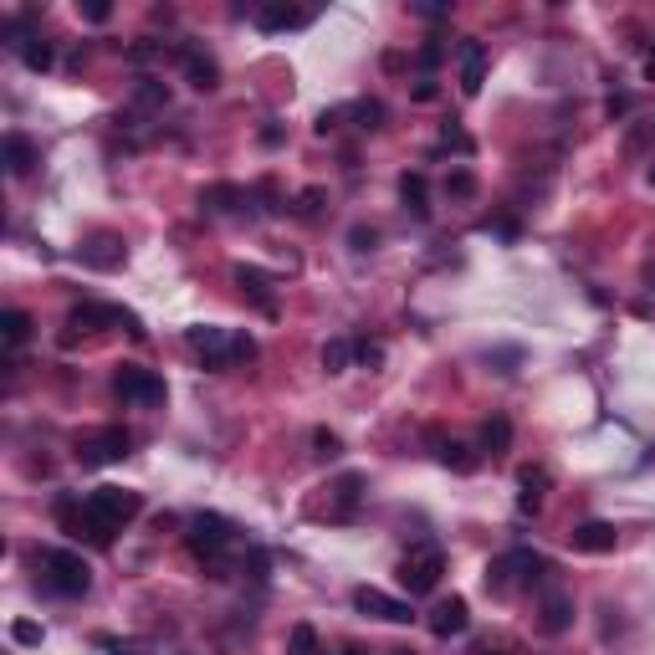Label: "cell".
Returning <instances> with one entry per match:
<instances>
[{"instance_id": "1", "label": "cell", "mask_w": 655, "mask_h": 655, "mask_svg": "<svg viewBox=\"0 0 655 655\" xmlns=\"http://www.w3.org/2000/svg\"><path fill=\"white\" fill-rule=\"evenodd\" d=\"M36 569H41V584H47L52 594H62V599H82L87 589H93V569H87V558L72 553V548H47Z\"/></svg>"}, {"instance_id": "2", "label": "cell", "mask_w": 655, "mask_h": 655, "mask_svg": "<svg viewBox=\"0 0 655 655\" xmlns=\"http://www.w3.org/2000/svg\"><path fill=\"white\" fill-rule=\"evenodd\" d=\"M543 574H548V558H543V553H533V548H507L502 558L487 563V589H492V594H507V589H517V584H538Z\"/></svg>"}, {"instance_id": "3", "label": "cell", "mask_w": 655, "mask_h": 655, "mask_svg": "<svg viewBox=\"0 0 655 655\" xmlns=\"http://www.w3.org/2000/svg\"><path fill=\"white\" fill-rule=\"evenodd\" d=\"M185 543H190V553L200 558V563H221V553L236 543V528L221 517V512H195L190 522H185Z\"/></svg>"}, {"instance_id": "4", "label": "cell", "mask_w": 655, "mask_h": 655, "mask_svg": "<svg viewBox=\"0 0 655 655\" xmlns=\"http://www.w3.org/2000/svg\"><path fill=\"white\" fill-rule=\"evenodd\" d=\"M446 574V553L435 548V543H415L405 558H400V589L415 599V594H430L435 584H441Z\"/></svg>"}, {"instance_id": "5", "label": "cell", "mask_w": 655, "mask_h": 655, "mask_svg": "<svg viewBox=\"0 0 655 655\" xmlns=\"http://www.w3.org/2000/svg\"><path fill=\"white\" fill-rule=\"evenodd\" d=\"M128 451H134V435H128L123 425H103L93 435H77V461L82 466H113Z\"/></svg>"}, {"instance_id": "6", "label": "cell", "mask_w": 655, "mask_h": 655, "mask_svg": "<svg viewBox=\"0 0 655 655\" xmlns=\"http://www.w3.org/2000/svg\"><path fill=\"white\" fill-rule=\"evenodd\" d=\"M113 395L123 400V405H139V410H149V405H164V379L154 374V369H139V364H123L118 374H113Z\"/></svg>"}, {"instance_id": "7", "label": "cell", "mask_w": 655, "mask_h": 655, "mask_svg": "<svg viewBox=\"0 0 655 655\" xmlns=\"http://www.w3.org/2000/svg\"><path fill=\"white\" fill-rule=\"evenodd\" d=\"M185 343L200 354V364H205V369H215V374L231 369V333H226V328L200 323V328H190V333H185Z\"/></svg>"}, {"instance_id": "8", "label": "cell", "mask_w": 655, "mask_h": 655, "mask_svg": "<svg viewBox=\"0 0 655 655\" xmlns=\"http://www.w3.org/2000/svg\"><path fill=\"white\" fill-rule=\"evenodd\" d=\"M72 328H103V323H113V328H128L134 338H144V323H139V313H128V308H108V302H82V308H72V318H67Z\"/></svg>"}, {"instance_id": "9", "label": "cell", "mask_w": 655, "mask_h": 655, "mask_svg": "<svg viewBox=\"0 0 655 655\" xmlns=\"http://www.w3.org/2000/svg\"><path fill=\"white\" fill-rule=\"evenodd\" d=\"M354 609L369 620H389V625H410V604L395 599V594H384V589H354Z\"/></svg>"}, {"instance_id": "10", "label": "cell", "mask_w": 655, "mask_h": 655, "mask_svg": "<svg viewBox=\"0 0 655 655\" xmlns=\"http://www.w3.org/2000/svg\"><path fill=\"white\" fill-rule=\"evenodd\" d=\"M425 625H430V635L435 640H451V635H466V625H471V609H466V599H441V604H435L430 609V615H425Z\"/></svg>"}, {"instance_id": "11", "label": "cell", "mask_w": 655, "mask_h": 655, "mask_svg": "<svg viewBox=\"0 0 655 655\" xmlns=\"http://www.w3.org/2000/svg\"><path fill=\"white\" fill-rule=\"evenodd\" d=\"M456 62H461V93L476 98V93H482V82H487V47L476 36H466L456 47Z\"/></svg>"}, {"instance_id": "12", "label": "cell", "mask_w": 655, "mask_h": 655, "mask_svg": "<svg viewBox=\"0 0 655 655\" xmlns=\"http://www.w3.org/2000/svg\"><path fill=\"white\" fill-rule=\"evenodd\" d=\"M569 543H574V553H615L620 533H615V522H579Z\"/></svg>"}, {"instance_id": "13", "label": "cell", "mask_w": 655, "mask_h": 655, "mask_svg": "<svg viewBox=\"0 0 655 655\" xmlns=\"http://www.w3.org/2000/svg\"><path fill=\"white\" fill-rule=\"evenodd\" d=\"M251 21L261 31H302V26L313 21V11H302V6H256Z\"/></svg>"}, {"instance_id": "14", "label": "cell", "mask_w": 655, "mask_h": 655, "mask_svg": "<svg viewBox=\"0 0 655 655\" xmlns=\"http://www.w3.org/2000/svg\"><path fill=\"white\" fill-rule=\"evenodd\" d=\"M77 261L82 267H98V272H113V267H123V241L118 236H93L77 251Z\"/></svg>"}, {"instance_id": "15", "label": "cell", "mask_w": 655, "mask_h": 655, "mask_svg": "<svg viewBox=\"0 0 655 655\" xmlns=\"http://www.w3.org/2000/svg\"><path fill=\"white\" fill-rule=\"evenodd\" d=\"M180 62H185V77H190L195 93H215V87H221V67H215V57H205V52L185 47V52H180Z\"/></svg>"}, {"instance_id": "16", "label": "cell", "mask_w": 655, "mask_h": 655, "mask_svg": "<svg viewBox=\"0 0 655 655\" xmlns=\"http://www.w3.org/2000/svg\"><path fill=\"white\" fill-rule=\"evenodd\" d=\"M236 287H241V292H246V297L256 302V308L267 313V318L277 313V297H272V277H267V272H256V267H236Z\"/></svg>"}, {"instance_id": "17", "label": "cell", "mask_w": 655, "mask_h": 655, "mask_svg": "<svg viewBox=\"0 0 655 655\" xmlns=\"http://www.w3.org/2000/svg\"><path fill=\"white\" fill-rule=\"evenodd\" d=\"M538 625H543V635H563L574 625V599L569 594H548L538 604Z\"/></svg>"}, {"instance_id": "18", "label": "cell", "mask_w": 655, "mask_h": 655, "mask_svg": "<svg viewBox=\"0 0 655 655\" xmlns=\"http://www.w3.org/2000/svg\"><path fill=\"white\" fill-rule=\"evenodd\" d=\"M517 487H522V492H517V507H522V512H538V507H543V492H548V471H543V466H522V471H517Z\"/></svg>"}, {"instance_id": "19", "label": "cell", "mask_w": 655, "mask_h": 655, "mask_svg": "<svg viewBox=\"0 0 655 655\" xmlns=\"http://www.w3.org/2000/svg\"><path fill=\"white\" fill-rule=\"evenodd\" d=\"M200 205H205L210 215H231V210H246L251 195H246L241 185H210V190L200 195Z\"/></svg>"}, {"instance_id": "20", "label": "cell", "mask_w": 655, "mask_h": 655, "mask_svg": "<svg viewBox=\"0 0 655 655\" xmlns=\"http://www.w3.org/2000/svg\"><path fill=\"white\" fill-rule=\"evenodd\" d=\"M400 200H405V210L410 215H420V221H425V215H430V185H425V174L420 169H410V174H400Z\"/></svg>"}, {"instance_id": "21", "label": "cell", "mask_w": 655, "mask_h": 655, "mask_svg": "<svg viewBox=\"0 0 655 655\" xmlns=\"http://www.w3.org/2000/svg\"><path fill=\"white\" fill-rule=\"evenodd\" d=\"M6 169L16 174V180L36 169V144L26 134H6Z\"/></svg>"}, {"instance_id": "22", "label": "cell", "mask_w": 655, "mask_h": 655, "mask_svg": "<svg viewBox=\"0 0 655 655\" xmlns=\"http://www.w3.org/2000/svg\"><path fill=\"white\" fill-rule=\"evenodd\" d=\"M16 52H21V62H26L31 72H52V62H57V57H52V41H41V36H26Z\"/></svg>"}, {"instance_id": "23", "label": "cell", "mask_w": 655, "mask_h": 655, "mask_svg": "<svg viewBox=\"0 0 655 655\" xmlns=\"http://www.w3.org/2000/svg\"><path fill=\"white\" fill-rule=\"evenodd\" d=\"M441 466H451V471L471 476L476 466H482V456H476L471 446H461V441H441Z\"/></svg>"}, {"instance_id": "24", "label": "cell", "mask_w": 655, "mask_h": 655, "mask_svg": "<svg viewBox=\"0 0 655 655\" xmlns=\"http://www.w3.org/2000/svg\"><path fill=\"white\" fill-rule=\"evenodd\" d=\"M0 338H6V348H21L31 338V318L21 308H6V313H0Z\"/></svg>"}, {"instance_id": "25", "label": "cell", "mask_w": 655, "mask_h": 655, "mask_svg": "<svg viewBox=\"0 0 655 655\" xmlns=\"http://www.w3.org/2000/svg\"><path fill=\"white\" fill-rule=\"evenodd\" d=\"M348 364H354V343H348V338H328V343H323V369H328V374H343Z\"/></svg>"}, {"instance_id": "26", "label": "cell", "mask_w": 655, "mask_h": 655, "mask_svg": "<svg viewBox=\"0 0 655 655\" xmlns=\"http://www.w3.org/2000/svg\"><path fill=\"white\" fill-rule=\"evenodd\" d=\"M343 118H359V128H384V103L379 98H359V103H348Z\"/></svg>"}, {"instance_id": "27", "label": "cell", "mask_w": 655, "mask_h": 655, "mask_svg": "<svg viewBox=\"0 0 655 655\" xmlns=\"http://www.w3.org/2000/svg\"><path fill=\"white\" fill-rule=\"evenodd\" d=\"M482 446H487L492 456H502V451L512 446V420H502V415L487 420V425H482Z\"/></svg>"}, {"instance_id": "28", "label": "cell", "mask_w": 655, "mask_h": 655, "mask_svg": "<svg viewBox=\"0 0 655 655\" xmlns=\"http://www.w3.org/2000/svg\"><path fill=\"white\" fill-rule=\"evenodd\" d=\"M287 655H328V650L318 645V630H313V625H292V635H287Z\"/></svg>"}, {"instance_id": "29", "label": "cell", "mask_w": 655, "mask_h": 655, "mask_svg": "<svg viewBox=\"0 0 655 655\" xmlns=\"http://www.w3.org/2000/svg\"><path fill=\"white\" fill-rule=\"evenodd\" d=\"M338 517H348V512H354V502H359V492H364V476L359 471H348V476H338Z\"/></svg>"}, {"instance_id": "30", "label": "cell", "mask_w": 655, "mask_h": 655, "mask_svg": "<svg viewBox=\"0 0 655 655\" xmlns=\"http://www.w3.org/2000/svg\"><path fill=\"white\" fill-rule=\"evenodd\" d=\"M446 195L471 200V195H476V174H471V169H451V174H446Z\"/></svg>"}, {"instance_id": "31", "label": "cell", "mask_w": 655, "mask_h": 655, "mask_svg": "<svg viewBox=\"0 0 655 655\" xmlns=\"http://www.w3.org/2000/svg\"><path fill=\"white\" fill-rule=\"evenodd\" d=\"M134 98H139V108H164V103H169V87H164V82H139Z\"/></svg>"}, {"instance_id": "32", "label": "cell", "mask_w": 655, "mask_h": 655, "mask_svg": "<svg viewBox=\"0 0 655 655\" xmlns=\"http://www.w3.org/2000/svg\"><path fill=\"white\" fill-rule=\"evenodd\" d=\"M441 144H446V149H456V154H476L471 134H466V128H456V123H446V128H441Z\"/></svg>"}, {"instance_id": "33", "label": "cell", "mask_w": 655, "mask_h": 655, "mask_svg": "<svg viewBox=\"0 0 655 655\" xmlns=\"http://www.w3.org/2000/svg\"><path fill=\"white\" fill-rule=\"evenodd\" d=\"M323 205H328V190H323V185H308V190L297 195V215H318Z\"/></svg>"}, {"instance_id": "34", "label": "cell", "mask_w": 655, "mask_h": 655, "mask_svg": "<svg viewBox=\"0 0 655 655\" xmlns=\"http://www.w3.org/2000/svg\"><path fill=\"white\" fill-rule=\"evenodd\" d=\"M338 451H343V441H338L333 430H313V456H318V461H333Z\"/></svg>"}, {"instance_id": "35", "label": "cell", "mask_w": 655, "mask_h": 655, "mask_svg": "<svg viewBox=\"0 0 655 655\" xmlns=\"http://www.w3.org/2000/svg\"><path fill=\"white\" fill-rule=\"evenodd\" d=\"M93 645H98V650H113V655H144L139 640H118V635H93Z\"/></svg>"}, {"instance_id": "36", "label": "cell", "mask_w": 655, "mask_h": 655, "mask_svg": "<svg viewBox=\"0 0 655 655\" xmlns=\"http://www.w3.org/2000/svg\"><path fill=\"white\" fill-rule=\"evenodd\" d=\"M256 359V338L251 333H231V364H251Z\"/></svg>"}, {"instance_id": "37", "label": "cell", "mask_w": 655, "mask_h": 655, "mask_svg": "<svg viewBox=\"0 0 655 655\" xmlns=\"http://www.w3.org/2000/svg\"><path fill=\"white\" fill-rule=\"evenodd\" d=\"M354 359H359L364 369H379V364H384V348L369 343V338H359V343H354Z\"/></svg>"}, {"instance_id": "38", "label": "cell", "mask_w": 655, "mask_h": 655, "mask_svg": "<svg viewBox=\"0 0 655 655\" xmlns=\"http://www.w3.org/2000/svg\"><path fill=\"white\" fill-rule=\"evenodd\" d=\"M415 62H420L425 72H435V67H441V62H446V47H441V41H425V47L415 52Z\"/></svg>"}, {"instance_id": "39", "label": "cell", "mask_w": 655, "mask_h": 655, "mask_svg": "<svg viewBox=\"0 0 655 655\" xmlns=\"http://www.w3.org/2000/svg\"><path fill=\"white\" fill-rule=\"evenodd\" d=\"M11 640H16V645H41V625H31V620H16V625H11Z\"/></svg>"}, {"instance_id": "40", "label": "cell", "mask_w": 655, "mask_h": 655, "mask_svg": "<svg viewBox=\"0 0 655 655\" xmlns=\"http://www.w3.org/2000/svg\"><path fill=\"white\" fill-rule=\"evenodd\" d=\"M87 21H93V26H103L108 16H113V6H108V0H82V6H77Z\"/></svg>"}, {"instance_id": "41", "label": "cell", "mask_w": 655, "mask_h": 655, "mask_svg": "<svg viewBox=\"0 0 655 655\" xmlns=\"http://www.w3.org/2000/svg\"><path fill=\"white\" fill-rule=\"evenodd\" d=\"M164 57V41H139V47H128V62H154Z\"/></svg>"}, {"instance_id": "42", "label": "cell", "mask_w": 655, "mask_h": 655, "mask_svg": "<svg viewBox=\"0 0 655 655\" xmlns=\"http://www.w3.org/2000/svg\"><path fill=\"white\" fill-rule=\"evenodd\" d=\"M410 98H415V103H435V98H441V87H435V77H420V82L410 87Z\"/></svg>"}, {"instance_id": "43", "label": "cell", "mask_w": 655, "mask_h": 655, "mask_svg": "<svg viewBox=\"0 0 655 655\" xmlns=\"http://www.w3.org/2000/svg\"><path fill=\"white\" fill-rule=\"evenodd\" d=\"M348 241H354V251H374L379 231H374V226H354V231H348Z\"/></svg>"}, {"instance_id": "44", "label": "cell", "mask_w": 655, "mask_h": 655, "mask_svg": "<svg viewBox=\"0 0 655 655\" xmlns=\"http://www.w3.org/2000/svg\"><path fill=\"white\" fill-rule=\"evenodd\" d=\"M338 123H343V108H323L313 128H318V134H333V128H338Z\"/></svg>"}, {"instance_id": "45", "label": "cell", "mask_w": 655, "mask_h": 655, "mask_svg": "<svg viewBox=\"0 0 655 655\" xmlns=\"http://www.w3.org/2000/svg\"><path fill=\"white\" fill-rule=\"evenodd\" d=\"M604 113H609V118H625V113H630V98H625V93H609Z\"/></svg>"}, {"instance_id": "46", "label": "cell", "mask_w": 655, "mask_h": 655, "mask_svg": "<svg viewBox=\"0 0 655 655\" xmlns=\"http://www.w3.org/2000/svg\"><path fill=\"white\" fill-rule=\"evenodd\" d=\"M261 144L277 149V144H282V128H277V123H267V128H261Z\"/></svg>"}, {"instance_id": "47", "label": "cell", "mask_w": 655, "mask_h": 655, "mask_svg": "<svg viewBox=\"0 0 655 655\" xmlns=\"http://www.w3.org/2000/svg\"><path fill=\"white\" fill-rule=\"evenodd\" d=\"M487 231H497V236H517V221H507V215H502V221H492Z\"/></svg>"}, {"instance_id": "48", "label": "cell", "mask_w": 655, "mask_h": 655, "mask_svg": "<svg viewBox=\"0 0 655 655\" xmlns=\"http://www.w3.org/2000/svg\"><path fill=\"white\" fill-rule=\"evenodd\" d=\"M476 655H507L502 645H482V650H476Z\"/></svg>"}, {"instance_id": "49", "label": "cell", "mask_w": 655, "mask_h": 655, "mask_svg": "<svg viewBox=\"0 0 655 655\" xmlns=\"http://www.w3.org/2000/svg\"><path fill=\"white\" fill-rule=\"evenodd\" d=\"M645 77H650V82H655V52H650V57H645Z\"/></svg>"}, {"instance_id": "50", "label": "cell", "mask_w": 655, "mask_h": 655, "mask_svg": "<svg viewBox=\"0 0 655 655\" xmlns=\"http://www.w3.org/2000/svg\"><path fill=\"white\" fill-rule=\"evenodd\" d=\"M650 185H655V164H650Z\"/></svg>"}]
</instances>
